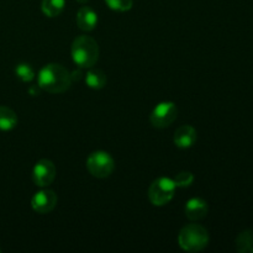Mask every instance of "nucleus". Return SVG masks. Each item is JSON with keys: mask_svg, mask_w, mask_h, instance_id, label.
<instances>
[{"mask_svg": "<svg viewBox=\"0 0 253 253\" xmlns=\"http://www.w3.org/2000/svg\"><path fill=\"white\" fill-rule=\"evenodd\" d=\"M72 84L71 72L59 63H48L42 67L37 76V85L41 90L61 94L68 90Z\"/></svg>", "mask_w": 253, "mask_h": 253, "instance_id": "f257e3e1", "label": "nucleus"}, {"mask_svg": "<svg viewBox=\"0 0 253 253\" xmlns=\"http://www.w3.org/2000/svg\"><path fill=\"white\" fill-rule=\"evenodd\" d=\"M73 62L81 68H91L99 59V44L93 37L82 35L74 39L71 47Z\"/></svg>", "mask_w": 253, "mask_h": 253, "instance_id": "f03ea898", "label": "nucleus"}, {"mask_svg": "<svg viewBox=\"0 0 253 253\" xmlns=\"http://www.w3.org/2000/svg\"><path fill=\"white\" fill-rule=\"evenodd\" d=\"M209 232L199 224H189L183 227L178 235V244L183 251L199 252L209 244Z\"/></svg>", "mask_w": 253, "mask_h": 253, "instance_id": "7ed1b4c3", "label": "nucleus"}, {"mask_svg": "<svg viewBox=\"0 0 253 253\" xmlns=\"http://www.w3.org/2000/svg\"><path fill=\"white\" fill-rule=\"evenodd\" d=\"M175 189L177 187L172 178L160 177L151 183L148 188V199L155 207H163L174 198Z\"/></svg>", "mask_w": 253, "mask_h": 253, "instance_id": "20e7f679", "label": "nucleus"}, {"mask_svg": "<svg viewBox=\"0 0 253 253\" xmlns=\"http://www.w3.org/2000/svg\"><path fill=\"white\" fill-rule=\"evenodd\" d=\"M86 169L93 177L104 179L113 174L115 169V161L110 153L105 151H95L86 158Z\"/></svg>", "mask_w": 253, "mask_h": 253, "instance_id": "39448f33", "label": "nucleus"}, {"mask_svg": "<svg viewBox=\"0 0 253 253\" xmlns=\"http://www.w3.org/2000/svg\"><path fill=\"white\" fill-rule=\"evenodd\" d=\"M178 116V108L173 101H162L153 108L150 121L153 127L166 128L172 125Z\"/></svg>", "mask_w": 253, "mask_h": 253, "instance_id": "423d86ee", "label": "nucleus"}, {"mask_svg": "<svg viewBox=\"0 0 253 253\" xmlns=\"http://www.w3.org/2000/svg\"><path fill=\"white\" fill-rule=\"evenodd\" d=\"M56 174L57 169L54 163L47 158H43L35 165L34 169H32V180L37 187L47 188L56 179Z\"/></svg>", "mask_w": 253, "mask_h": 253, "instance_id": "0eeeda50", "label": "nucleus"}, {"mask_svg": "<svg viewBox=\"0 0 253 253\" xmlns=\"http://www.w3.org/2000/svg\"><path fill=\"white\" fill-rule=\"evenodd\" d=\"M57 202H58V198L53 190L42 188L32 197L31 207L34 211L39 214H48L57 207Z\"/></svg>", "mask_w": 253, "mask_h": 253, "instance_id": "6e6552de", "label": "nucleus"}, {"mask_svg": "<svg viewBox=\"0 0 253 253\" xmlns=\"http://www.w3.org/2000/svg\"><path fill=\"white\" fill-rule=\"evenodd\" d=\"M209 211V207L208 203L202 198H192L187 202L184 208L185 216L190 220V221H199L203 220L208 215Z\"/></svg>", "mask_w": 253, "mask_h": 253, "instance_id": "1a4fd4ad", "label": "nucleus"}, {"mask_svg": "<svg viewBox=\"0 0 253 253\" xmlns=\"http://www.w3.org/2000/svg\"><path fill=\"white\" fill-rule=\"evenodd\" d=\"M198 133L193 126L190 125H183L180 127L177 128V131L174 132V137H173V142L177 146L178 148H190L192 146H194V143L197 142Z\"/></svg>", "mask_w": 253, "mask_h": 253, "instance_id": "9d476101", "label": "nucleus"}, {"mask_svg": "<svg viewBox=\"0 0 253 253\" xmlns=\"http://www.w3.org/2000/svg\"><path fill=\"white\" fill-rule=\"evenodd\" d=\"M77 25L83 31H93L98 25V14L89 6L81 7L77 12Z\"/></svg>", "mask_w": 253, "mask_h": 253, "instance_id": "9b49d317", "label": "nucleus"}, {"mask_svg": "<svg viewBox=\"0 0 253 253\" xmlns=\"http://www.w3.org/2000/svg\"><path fill=\"white\" fill-rule=\"evenodd\" d=\"M85 83L89 88L99 90V89H103L106 85L108 78H106V74L101 69L91 67V68H88V72L85 74Z\"/></svg>", "mask_w": 253, "mask_h": 253, "instance_id": "f8f14e48", "label": "nucleus"}, {"mask_svg": "<svg viewBox=\"0 0 253 253\" xmlns=\"http://www.w3.org/2000/svg\"><path fill=\"white\" fill-rule=\"evenodd\" d=\"M17 115L12 109L0 105V131H10L16 127Z\"/></svg>", "mask_w": 253, "mask_h": 253, "instance_id": "ddd939ff", "label": "nucleus"}, {"mask_svg": "<svg viewBox=\"0 0 253 253\" xmlns=\"http://www.w3.org/2000/svg\"><path fill=\"white\" fill-rule=\"evenodd\" d=\"M64 0H42V12L47 17H57L64 9Z\"/></svg>", "mask_w": 253, "mask_h": 253, "instance_id": "4468645a", "label": "nucleus"}, {"mask_svg": "<svg viewBox=\"0 0 253 253\" xmlns=\"http://www.w3.org/2000/svg\"><path fill=\"white\" fill-rule=\"evenodd\" d=\"M236 250L240 253H253V230L242 231L237 236Z\"/></svg>", "mask_w": 253, "mask_h": 253, "instance_id": "2eb2a0df", "label": "nucleus"}, {"mask_svg": "<svg viewBox=\"0 0 253 253\" xmlns=\"http://www.w3.org/2000/svg\"><path fill=\"white\" fill-rule=\"evenodd\" d=\"M15 74L24 83H30L35 79V71L29 63H20L15 67Z\"/></svg>", "mask_w": 253, "mask_h": 253, "instance_id": "dca6fc26", "label": "nucleus"}, {"mask_svg": "<svg viewBox=\"0 0 253 253\" xmlns=\"http://www.w3.org/2000/svg\"><path fill=\"white\" fill-rule=\"evenodd\" d=\"M173 182H174L175 187L177 188H188L192 185L193 182H194V175L190 172H188V170H183V172L178 173V174L173 178Z\"/></svg>", "mask_w": 253, "mask_h": 253, "instance_id": "f3484780", "label": "nucleus"}, {"mask_svg": "<svg viewBox=\"0 0 253 253\" xmlns=\"http://www.w3.org/2000/svg\"><path fill=\"white\" fill-rule=\"evenodd\" d=\"M105 2L111 10L119 12L128 11L133 5V0H105Z\"/></svg>", "mask_w": 253, "mask_h": 253, "instance_id": "a211bd4d", "label": "nucleus"}, {"mask_svg": "<svg viewBox=\"0 0 253 253\" xmlns=\"http://www.w3.org/2000/svg\"><path fill=\"white\" fill-rule=\"evenodd\" d=\"M40 90H41V88H40L39 85H32V86H30V88H29V93L31 94L32 96L39 95Z\"/></svg>", "mask_w": 253, "mask_h": 253, "instance_id": "6ab92c4d", "label": "nucleus"}, {"mask_svg": "<svg viewBox=\"0 0 253 253\" xmlns=\"http://www.w3.org/2000/svg\"><path fill=\"white\" fill-rule=\"evenodd\" d=\"M77 1H78V2H86V1H89V0H77Z\"/></svg>", "mask_w": 253, "mask_h": 253, "instance_id": "aec40b11", "label": "nucleus"}]
</instances>
